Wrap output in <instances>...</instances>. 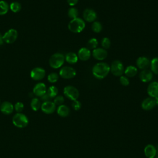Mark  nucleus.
<instances>
[{"label": "nucleus", "mask_w": 158, "mask_h": 158, "mask_svg": "<svg viewBox=\"0 0 158 158\" xmlns=\"http://www.w3.org/2000/svg\"><path fill=\"white\" fill-rule=\"evenodd\" d=\"M110 72V66L105 62H98L92 69L93 76L99 80L104 78Z\"/></svg>", "instance_id": "nucleus-1"}, {"label": "nucleus", "mask_w": 158, "mask_h": 158, "mask_svg": "<svg viewBox=\"0 0 158 158\" xmlns=\"http://www.w3.org/2000/svg\"><path fill=\"white\" fill-rule=\"evenodd\" d=\"M85 27V22L81 18L77 17L72 19L68 25L69 30L73 33H78L81 32Z\"/></svg>", "instance_id": "nucleus-2"}, {"label": "nucleus", "mask_w": 158, "mask_h": 158, "mask_svg": "<svg viewBox=\"0 0 158 158\" xmlns=\"http://www.w3.org/2000/svg\"><path fill=\"white\" fill-rule=\"evenodd\" d=\"M65 56L59 52L55 53L49 59V65L53 69L60 67L64 63Z\"/></svg>", "instance_id": "nucleus-3"}, {"label": "nucleus", "mask_w": 158, "mask_h": 158, "mask_svg": "<svg viewBox=\"0 0 158 158\" xmlns=\"http://www.w3.org/2000/svg\"><path fill=\"white\" fill-rule=\"evenodd\" d=\"M13 124L18 128H24L28 123L27 117L22 113H17L12 117Z\"/></svg>", "instance_id": "nucleus-4"}, {"label": "nucleus", "mask_w": 158, "mask_h": 158, "mask_svg": "<svg viewBox=\"0 0 158 158\" xmlns=\"http://www.w3.org/2000/svg\"><path fill=\"white\" fill-rule=\"evenodd\" d=\"M124 66L120 60H115L113 61L110 66V72L116 77H120L124 73Z\"/></svg>", "instance_id": "nucleus-5"}, {"label": "nucleus", "mask_w": 158, "mask_h": 158, "mask_svg": "<svg viewBox=\"0 0 158 158\" xmlns=\"http://www.w3.org/2000/svg\"><path fill=\"white\" fill-rule=\"evenodd\" d=\"M64 94L67 98L72 101L77 100L79 97L78 90L75 87L71 85L67 86L64 88Z\"/></svg>", "instance_id": "nucleus-6"}, {"label": "nucleus", "mask_w": 158, "mask_h": 158, "mask_svg": "<svg viewBox=\"0 0 158 158\" xmlns=\"http://www.w3.org/2000/svg\"><path fill=\"white\" fill-rule=\"evenodd\" d=\"M76 70L71 67L65 66L61 68L59 72L60 76L64 79H70L76 75Z\"/></svg>", "instance_id": "nucleus-7"}, {"label": "nucleus", "mask_w": 158, "mask_h": 158, "mask_svg": "<svg viewBox=\"0 0 158 158\" xmlns=\"http://www.w3.org/2000/svg\"><path fill=\"white\" fill-rule=\"evenodd\" d=\"M18 33L17 31L15 29H10L3 35L4 41L7 43L10 44L15 42L17 38Z\"/></svg>", "instance_id": "nucleus-8"}, {"label": "nucleus", "mask_w": 158, "mask_h": 158, "mask_svg": "<svg viewBox=\"0 0 158 158\" xmlns=\"http://www.w3.org/2000/svg\"><path fill=\"white\" fill-rule=\"evenodd\" d=\"M93 57L98 60H103L107 56L106 49L102 48H96L92 51Z\"/></svg>", "instance_id": "nucleus-9"}, {"label": "nucleus", "mask_w": 158, "mask_h": 158, "mask_svg": "<svg viewBox=\"0 0 158 158\" xmlns=\"http://www.w3.org/2000/svg\"><path fill=\"white\" fill-rule=\"evenodd\" d=\"M30 76L35 80H40L45 76V70L41 67H35L31 71Z\"/></svg>", "instance_id": "nucleus-10"}, {"label": "nucleus", "mask_w": 158, "mask_h": 158, "mask_svg": "<svg viewBox=\"0 0 158 158\" xmlns=\"http://www.w3.org/2000/svg\"><path fill=\"white\" fill-rule=\"evenodd\" d=\"M83 17L87 22H93L97 18V14L93 9H86L83 11Z\"/></svg>", "instance_id": "nucleus-11"}, {"label": "nucleus", "mask_w": 158, "mask_h": 158, "mask_svg": "<svg viewBox=\"0 0 158 158\" xmlns=\"http://www.w3.org/2000/svg\"><path fill=\"white\" fill-rule=\"evenodd\" d=\"M56 104L51 101L44 102L41 106V109L43 112L47 114L53 113L56 110Z\"/></svg>", "instance_id": "nucleus-12"}, {"label": "nucleus", "mask_w": 158, "mask_h": 158, "mask_svg": "<svg viewBox=\"0 0 158 158\" xmlns=\"http://www.w3.org/2000/svg\"><path fill=\"white\" fill-rule=\"evenodd\" d=\"M147 92L148 95L152 98L158 96V82L152 81L148 86Z\"/></svg>", "instance_id": "nucleus-13"}, {"label": "nucleus", "mask_w": 158, "mask_h": 158, "mask_svg": "<svg viewBox=\"0 0 158 158\" xmlns=\"http://www.w3.org/2000/svg\"><path fill=\"white\" fill-rule=\"evenodd\" d=\"M136 66L141 70H145L150 65V60L144 56L139 57L136 62Z\"/></svg>", "instance_id": "nucleus-14"}, {"label": "nucleus", "mask_w": 158, "mask_h": 158, "mask_svg": "<svg viewBox=\"0 0 158 158\" xmlns=\"http://www.w3.org/2000/svg\"><path fill=\"white\" fill-rule=\"evenodd\" d=\"M46 87L44 83H37L35 87L33 88V93L36 96H42L46 93Z\"/></svg>", "instance_id": "nucleus-15"}, {"label": "nucleus", "mask_w": 158, "mask_h": 158, "mask_svg": "<svg viewBox=\"0 0 158 158\" xmlns=\"http://www.w3.org/2000/svg\"><path fill=\"white\" fill-rule=\"evenodd\" d=\"M91 53L90 50L87 48H81L78 52V57L82 61L88 60L91 57Z\"/></svg>", "instance_id": "nucleus-16"}, {"label": "nucleus", "mask_w": 158, "mask_h": 158, "mask_svg": "<svg viewBox=\"0 0 158 158\" xmlns=\"http://www.w3.org/2000/svg\"><path fill=\"white\" fill-rule=\"evenodd\" d=\"M155 106H156L155 101L154 98L151 97L144 99L141 103L142 108L146 110H152Z\"/></svg>", "instance_id": "nucleus-17"}, {"label": "nucleus", "mask_w": 158, "mask_h": 158, "mask_svg": "<svg viewBox=\"0 0 158 158\" xmlns=\"http://www.w3.org/2000/svg\"><path fill=\"white\" fill-rule=\"evenodd\" d=\"M14 107L12 103L8 101H5L2 102L0 106V110L2 113L6 115H9L12 113Z\"/></svg>", "instance_id": "nucleus-18"}, {"label": "nucleus", "mask_w": 158, "mask_h": 158, "mask_svg": "<svg viewBox=\"0 0 158 158\" xmlns=\"http://www.w3.org/2000/svg\"><path fill=\"white\" fill-rule=\"evenodd\" d=\"M153 77L152 72L148 69L143 70L139 73V78L141 81L144 83H147L150 81Z\"/></svg>", "instance_id": "nucleus-19"}, {"label": "nucleus", "mask_w": 158, "mask_h": 158, "mask_svg": "<svg viewBox=\"0 0 158 158\" xmlns=\"http://www.w3.org/2000/svg\"><path fill=\"white\" fill-rule=\"evenodd\" d=\"M144 154L148 158H154L156 155V149L152 144H148L144 150Z\"/></svg>", "instance_id": "nucleus-20"}, {"label": "nucleus", "mask_w": 158, "mask_h": 158, "mask_svg": "<svg viewBox=\"0 0 158 158\" xmlns=\"http://www.w3.org/2000/svg\"><path fill=\"white\" fill-rule=\"evenodd\" d=\"M65 60L70 64H74L78 62V57L77 54L73 52H69L65 56Z\"/></svg>", "instance_id": "nucleus-21"}, {"label": "nucleus", "mask_w": 158, "mask_h": 158, "mask_svg": "<svg viewBox=\"0 0 158 158\" xmlns=\"http://www.w3.org/2000/svg\"><path fill=\"white\" fill-rule=\"evenodd\" d=\"M57 112L58 115H60V117H65L69 115L70 109L67 106L62 104L60 106H59L57 109Z\"/></svg>", "instance_id": "nucleus-22"}, {"label": "nucleus", "mask_w": 158, "mask_h": 158, "mask_svg": "<svg viewBox=\"0 0 158 158\" xmlns=\"http://www.w3.org/2000/svg\"><path fill=\"white\" fill-rule=\"evenodd\" d=\"M138 72L137 68L134 65L128 66L124 70V73L127 77H133Z\"/></svg>", "instance_id": "nucleus-23"}, {"label": "nucleus", "mask_w": 158, "mask_h": 158, "mask_svg": "<svg viewBox=\"0 0 158 158\" xmlns=\"http://www.w3.org/2000/svg\"><path fill=\"white\" fill-rule=\"evenodd\" d=\"M149 66L151 67V71L158 75V57H154L151 60Z\"/></svg>", "instance_id": "nucleus-24"}, {"label": "nucleus", "mask_w": 158, "mask_h": 158, "mask_svg": "<svg viewBox=\"0 0 158 158\" xmlns=\"http://www.w3.org/2000/svg\"><path fill=\"white\" fill-rule=\"evenodd\" d=\"M98 45V40L94 38H92L88 41V42L86 43V46H87L86 48H88L89 50L94 49L97 48Z\"/></svg>", "instance_id": "nucleus-25"}, {"label": "nucleus", "mask_w": 158, "mask_h": 158, "mask_svg": "<svg viewBox=\"0 0 158 158\" xmlns=\"http://www.w3.org/2000/svg\"><path fill=\"white\" fill-rule=\"evenodd\" d=\"M9 4L4 1H0V15L6 14L9 10Z\"/></svg>", "instance_id": "nucleus-26"}, {"label": "nucleus", "mask_w": 158, "mask_h": 158, "mask_svg": "<svg viewBox=\"0 0 158 158\" xmlns=\"http://www.w3.org/2000/svg\"><path fill=\"white\" fill-rule=\"evenodd\" d=\"M30 106H31V109L35 111L39 110V109L41 106V102H40V99H38V98H36L32 99L31 103H30Z\"/></svg>", "instance_id": "nucleus-27"}, {"label": "nucleus", "mask_w": 158, "mask_h": 158, "mask_svg": "<svg viewBox=\"0 0 158 158\" xmlns=\"http://www.w3.org/2000/svg\"><path fill=\"white\" fill-rule=\"evenodd\" d=\"M91 30L94 33H99L102 30V24L98 21H94L93 22L91 25Z\"/></svg>", "instance_id": "nucleus-28"}, {"label": "nucleus", "mask_w": 158, "mask_h": 158, "mask_svg": "<svg viewBox=\"0 0 158 158\" xmlns=\"http://www.w3.org/2000/svg\"><path fill=\"white\" fill-rule=\"evenodd\" d=\"M46 93L52 99L55 98L58 93V89L54 86H51L47 90Z\"/></svg>", "instance_id": "nucleus-29"}, {"label": "nucleus", "mask_w": 158, "mask_h": 158, "mask_svg": "<svg viewBox=\"0 0 158 158\" xmlns=\"http://www.w3.org/2000/svg\"><path fill=\"white\" fill-rule=\"evenodd\" d=\"M78 14V9L75 7H70L68 10V16L72 19L77 18Z\"/></svg>", "instance_id": "nucleus-30"}, {"label": "nucleus", "mask_w": 158, "mask_h": 158, "mask_svg": "<svg viewBox=\"0 0 158 158\" xmlns=\"http://www.w3.org/2000/svg\"><path fill=\"white\" fill-rule=\"evenodd\" d=\"M10 9L14 12H18L21 9V4L18 2H13L10 5Z\"/></svg>", "instance_id": "nucleus-31"}, {"label": "nucleus", "mask_w": 158, "mask_h": 158, "mask_svg": "<svg viewBox=\"0 0 158 158\" xmlns=\"http://www.w3.org/2000/svg\"><path fill=\"white\" fill-rule=\"evenodd\" d=\"M101 46L102 47V48L105 49H109L110 46V44H111V42H110V40L109 38H107V37H104L103 38L102 40H101Z\"/></svg>", "instance_id": "nucleus-32"}, {"label": "nucleus", "mask_w": 158, "mask_h": 158, "mask_svg": "<svg viewBox=\"0 0 158 158\" xmlns=\"http://www.w3.org/2000/svg\"><path fill=\"white\" fill-rule=\"evenodd\" d=\"M59 79V75L56 73H51L48 76V80L51 83H56Z\"/></svg>", "instance_id": "nucleus-33"}, {"label": "nucleus", "mask_w": 158, "mask_h": 158, "mask_svg": "<svg viewBox=\"0 0 158 158\" xmlns=\"http://www.w3.org/2000/svg\"><path fill=\"white\" fill-rule=\"evenodd\" d=\"M64 102V98L62 96H56L55 98H54V103L56 105H58V106H60L62 105Z\"/></svg>", "instance_id": "nucleus-34"}, {"label": "nucleus", "mask_w": 158, "mask_h": 158, "mask_svg": "<svg viewBox=\"0 0 158 158\" xmlns=\"http://www.w3.org/2000/svg\"><path fill=\"white\" fill-rule=\"evenodd\" d=\"M120 83L123 86H127L129 85L130 83V81H129V79L126 76H123V75H122L120 77Z\"/></svg>", "instance_id": "nucleus-35"}, {"label": "nucleus", "mask_w": 158, "mask_h": 158, "mask_svg": "<svg viewBox=\"0 0 158 158\" xmlns=\"http://www.w3.org/2000/svg\"><path fill=\"white\" fill-rule=\"evenodd\" d=\"M23 108L24 105L21 102H17L14 106V109L18 113H20L23 110Z\"/></svg>", "instance_id": "nucleus-36"}, {"label": "nucleus", "mask_w": 158, "mask_h": 158, "mask_svg": "<svg viewBox=\"0 0 158 158\" xmlns=\"http://www.w3.org/2000/svg\"><path fill=\"white\" fill-rule=\"evenodd\" d=\"M72 106L74 110H78L81 107V104L79 101L75 100V101H73V102L72 103Z\"/></svg>", "instance_id": "nucleus-37"}, {"label": "nucleus", "mask_w": 158, "mask_h": 158, "mask_svg": "<svg viewBox=\"0 0 158 158\" xmlns=\"http://www.w3.org/2000/svg\"><path fill=\"white\" fill-rule=\"evenodd\" d=\"M41 99L44 101V102H46V101H50V100L51 99V98L49 97V96L46 93L44 95H43L42 96H41Z\"/></svg>", "instance_id": "nucleus-38"}, {"label": "nucleus", "mask_w": 158, "mask_h": 158, "mask_svg": "<svg viewBox=\"0 0 158 158\" xmlns=\"http://www.w3.org/2000/svg\"><path fill=\"white\" fill-rule=\"evenodd\" d=\"M67 1L69 6H74L78 3V0H67Z\"/></svg>", "instance_id": "nucleus-39"}, {"label": "nucleus", "mask_w": 158, "mask_h": 158, "mask_svg": "<svg viewBox=\"0 0 158 158\" xmlns=\"http://www.w3.org/2000/svg\"><path fill=\"white\" fill-rule=\"evenodd\" d=\"M4 38H3V36L0 33V46L2 45L4 43Z\"/></svg>", "instance_id": "nucleus-40"}, {"label": "nucleus", "mask_w": 158, "mask_h": 158, "mask_svg": "<svg viewBox=\"0 0 158 158\" xmlns=\"http://www.w3.org/2000/svg\"><path fill=\"white\" fill-rule=\"evenodd\" d=\"M154 101H155L156 105H157V106H158V96H156V97H155V98H154Z\"/></svg>", "instance_id": "nucleus-41"}, {"label": "nucleus", "mask_w": 158, "mask_h": 158, "mask_svg": "<svg viewBox=\"0 0 158 158\" xmlns=\"http://www.w3.org/2000/svg\"><path fill=\"white\" fill-rule=\"evenodd\" d=\"M156 155H158V145L156 147Z\"/></svg>", "instance_id": "nucleus-42"}, {"label": "nucleus", "mask_w": 158, "mask_h": 158, "mask_svg": "<svg viewBox=\"0 0 158 158\" xmlns=\"http://www.w3.org/2000/svg\"><path fill=\"white\" fill-rule=\"evenodd\" d=\"M156 158H158V157H156Z\"/></svg>", "instance_id": "nucleus-43"}]
</instances>
